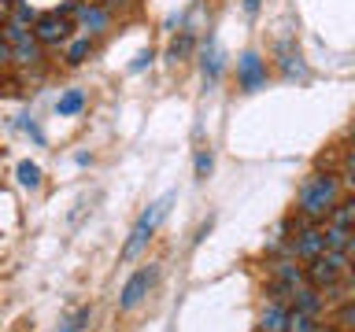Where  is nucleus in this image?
<instances>
[{
    "mask_svg": "<svg viewBox=\"0 0 355 332\" xmlns=\"http://www.w3.org/2000/svg\"><path fill=\"white\" fill-rule=\"evenodd\" d=\"M340 199V177L333 174H307L304 185H300L296 192V214L311 218L315 225H322V221L329 218V210L337 207Z\"/></svg>",
    "mask_w": 355,
    "mask_h": 332,
    "instance_id": "obj_1",
    "label": "nucleus"
},
{
    "mask_svg": "<svg viewBox=\"0 0 355 332\" xmlns=\"http://www.w3.org/2000/svg\"><path fill=\"white\" fill-rule=\"evenodd\" d=\"M171 203H174V192H166L163 199H155V203H148V210L133 221V229H130V240L122 243V262H133L137 255L144 251V243L152 240V232L159 229V221L166 218V210H171Z\"/></svg>",
    "mask_w": 355,
    "mask_h": 332,
    "instance_id": "obj_2",
    "label": "nucleus"
},
{
    "mask_svg": "<svg viewBox=\"0 0 355 332\" xmlns=\"http://www.w3.org/2000/svg\"><path fill=\"white\" fill-rule=\"evenodd\" d=\"M152 284H155V266H144V270L133 273L130 281L122 284V292H119V310L122 314H126V310H137L144 299H148Z\"/></svg>",
    "mask_w": 355,
    "mask_h": 332,
    "instance_id": "obj_3",
    "label": "nucleus"
},
{
    "mask_svg": "<svg viewBox=\"0 0 355 332\" xmlns=\"http://www.w3.org/2000/svg\"><path fill=\"white\" fill-rule=\"evenodd\" d=\"M326 251V232H322V225H307V229H300L293 240L285 243V251L282 255H293V259H318V255Z\"/></svg>",
    "mask_w": 355,
    "mask_h": 332,
    "instance_id": "obj_4",
    "label": "nucleus"
},
{
    "mask_svg": "<svg viewBox=\"0 0 355 332\" xmlns=\"http://www.w3.org/2000/svg\"><path fill=\"white\" fill-rule=\"evenodd\" d=\"M266 59L259 52H244L241 59H237V85H241V93H259V89L266 85Z\"/></svg>",
    "mask_w": 355,
    "mask_h": 332,
    "instance_id": "obj_5",
    "label": "nucleus"
},
{
    "mask_svg": "<svg viewBox=\"0 0 355 332\" xmlns=\"http://www.w3.org/2000/svg\"><path fill=\"white\" fill-rule=\"evenodd\" d=\"M33 37L41 44H63L71 37V19L60 15V11H44V15H37V22H33Z\"/></svg>",
    "mask_w": 355,
    "mask_h": 332,
    "instance_id": "obj_6",
    "label": "nucleus"
},
{
    "mask_svg": "<svg viewBox=\"0 0 355 332\" xmlns=\"http://www.w3.org/2000/svg\"><path fill=\"white\" fill-rule=\"evenodd\" d=\"M270 277L277 284H288V288L307 284V270H304V266H296L293 255H277V259L270 262Z\"/></svg>",
    "mask_w": 355,
    "mask_h": 332,
    "instance_id": "obj_7",
    "label": "nucleus"
},
{
    "mask_svg": "<svg viewBox=\"0 0 355 332\" xmlns=\"http://www.w3.org/2000/svg\"><path fill=\"white\" fill-rule=\"evenodd\" d=\"M74 19H78V26L85 30V37H96V33H104L107 30V8L104 4H78V11H74Z\"/></svg>",
    "mask_w": 355,
    "mask_h": 332,
    "instance_id": "obj_8",
    "label": "nucleus"
},
{
    "mask_svg": "<svg viewBox=\"0 0 355 332\" xmlns=\"http://www.w3.org/2000/svg\"><path fill=\"white\" fill-rule=\"evenodd\" d=\"M304 270H307V284H315L318 292H326L329 284H337V281H340V270H337V266H333V262L326 259V255L311 259V262L304 266Z\"/></svg>",
    "mask_w": 355,
    "mask_h": 332,
    "instance_id": "obj_9",
    "label": "nucleus"
},
{
    "mask_svg": "<svg viewBox=\"0 0 355 332\" xmlns=\"http://www.w3.org/2000/svg\"><path fill=\"white\" fill-rule=\"evenodd\" d=\"M200 66H204V82L215 85L218 74H222V48H218L215 37H207L204 48H200Z\"/></svg>",
    "mask_w": 355,
    "mask_h": 332,
    "instance_id": "obj_10",
    "label": "nucleus"
},
{
    "mask_svg": "<svg viewBox=\"0 0 355 332\" xmlns=\"http://www.w3.org/2000/svg\"><path fill=\"white\" fill-rule=\"evenodd\" d=\"M293 310H304V314L318 317L322 310H326V292H318L315 284H300V288H296V303H293Z\"/></svg>",
    "mask_w": 355,
    "mask_h": 332,
    "instance_id": "obj_11",
    "label": "nucleus"
},
{
    "mask_svg": "<svg viewBox=\"0 0 355 332\" xmlns=\"http://www.w3.org/2000/svg\"><path fill=\"white\" fill-rule=\"evenodd\" d=\"M288 310L293 306H285V303H266L263 306V314H259V332H285L288 329Z\"/></svg>",
    "mask_w": 355,
    "mask_h": 332,
    "instance_id": "obj_12",
    "label": "nucleus"
},
{
    "mask_svg": "<svg viewBox=\"0 0 355 332\" xmlns=\"http://www.w3.org/2000/svg\"><path fill=\"white\" fill-rule=\"evenodd\" d=\"M193 48H196V30H182L171 41V48H166V59H171V63H185L189 55H193Z\"/></svg>",
    "mask_w": 355,
    "mask_h": 332,
    "instance_id": "obj_13",
    "label": "nucleus"
},
{
    "mask_svg": "<svg viewBox=\"0 0 355 332\" xmlns=\"http://www.w3.org/2000/svg\"><path fill=\"white\" fill-rule=\"evenodd\" d=\"M11 63H19V66H37V63H41V41L30 37V41H22V44H11Z\"/></svg>",
    "mask_w": 355,
    "mask_h": 332,
    "instance_id": "obj_14",
    "label": "nucleus"
},
{
    "mask_svg": "<svg viewBox=\"0 0 355 332\" xmlns=\"http://www.w3.org/2000/svg\"><path fill=\"white\" fill-rule=\"evenodd\" d=\"M82 107H85V93H82V89H67V93L55 100V115H60V118H71Z\"/></svg>",
    "mask_w": 355,
    "mask_h": 332,
    "instance_id": "obj_15",
    "label": "nucleus"
},
{
    "mask_svg": "<svg viewBox=\"0 0 355 332\" xmlns=\"http://www.w3.org/2000/svg\"><path fill=\"white\" fill-rule=\"evenodd\" d=\"M326 221H333V225H340V229H352L355 232V196L352 199H337V207L329 210V218Z\"/></svg>",
    "mask_w": 355,
    "mask_h": 332,
    "instance_id": "obj_16",
    "label": "nucleus"
},
{
    "mask_svg": "<svg viewBox=\"0 0 355 332\" xmlns=\"http://www.w3.org/2000/svg\"><path fill=\"white\" fill-rule=\"evenodd\" d=\"M322 232H326V251H344L352 240V229H340L333 221H322Z\"/></svg>",
    "mask_w": 355,
    "mask_h": 332,
    "instance_id": "obj_17",
    "label": "nucleus"
},
{
    "mask_svg": "<svg viewBox=\"0 0 355 332\" xmlns=\"http://www.w3.org/2000/svg\"><path fill=\"white\" fill-rule=\"evenodd\" d=\"M0 37H4L8 44H22V41H30V37H33V30L26 26V22H19V19H8V22H4V30H0Z\"/></svg>",
    "mask_w": 355,
    "mask_h": 332,
    "instance_id": "obj_18",
    "label": "nucleus"
},
{
    "mask_svg": "<svg viewBox=\"0 0 355 332\" xmlns=\"http://www.w3.org/2000/svg\"><path fill=\"white\" fill-rule=\"evenodd\" d=\"M285 332H322L318 317L304 314V310H288V329Z\"/></svg>",
    "mask_w": 355,
    "mask_h": 332,
    "instance_id": "obj_19",
    "label": "nucleus"
},
{
    "mask_svg": "<svg viewBox=\"0 0 355 332\" xmlns=\"http://www.w3.org/2000/svg\"><path fill=\"white\" fill-rule=\"evenodd\" d=\"M15 177H19L22 188H41V166L30 163V159H22V163L15 166Z\"/></svg>",
    "mask_w": 355,
    "mask_h": 332,
    "instance_id": "obj_20",
    "label": "nucleus"
},
{
    "mask_svg": "<svg viewBox=\"0 0 355 332\" xmlns=\"http://www.w3.org/2000/svg\"><path fill=\"white\" fill-rule=\"evenodd\" d=\"M89 55H93V41H89V37H78V41L67 44V63H71V66L85 63Z\"/></svg>",
    "mask_w": 355,
    "mask_h": 332,
    "instance_id": "obj_21",
    "label": "nucleus"
},
{
    "mask_svg": "<svg viewBox=\"0 0 355 332\" xmlns=\"http://www.w3.org/2000/svg\"><path fill=\"white\" fill-rule=\"evenodd\" d=\"M282 66H285V74H288V77H307L304 59H300V52H293L288 44H282Z\"/></svg>",
    "mask_w": 355,
    "mask_h": 332,
    "instance_id": "obj_22",
    "label": "nucleus"
},
{
    "mask_svg": "<svg viewBox=\"0 0 355 332\" xmlns=\"http://www.w3.org/2000/svg\"><path fill=\"white\" fill-rule=\"evenodd\" d=\"M89 317H93V310H89V306H78L74 314L60 325V332H82V329L89 325Z\"/></svg>",
    "mask_w": 355,
    "mask_h": 332,
    "instance_id": "obj_23",
    "label": "nucleus"
},
{
    "mask_svg": "<svg viewBox=\"0 0 355 332\" xmlns=\"http://www.w3.org/2000/svg\"><path fill=\"white\" fill-rule=\"evenodd\" d=\"M340 185L352 188V196H355V151H348L340 163Z\"/></svg>",
    "mask_w": 355,
    "mask_h": 332,
    "instance_id": "obj_24",
    "label": "nucleus"
},
{
    "mask_svg": "<svg viewBox=\"0 0 355 332\" xmlns=\"http://www.w3.org/2000/svg\"><path fill=\"white\" fill-rule=\"evenodd\" d=\"M211 166H215V159H211V148H200V151H196V181H207V177H211Z\"/></svg>",
    "mask_w": 355,
    "mask_h": 332,
    "instance_id": "obj_25",
    "label": "nucleus"
},
{
    "mask_svg": "<svg viewBox=\"0 0 355 332\" xmlns=\"http://www.w3.org/2000/svg\"><path fill=\"white\" fill-rule=\"evenodd\" d=\"M333 321H337L344 332H355V303H344L337 314H333Z\"/></svg>",
    "mask_w": 355,
    "mask_h": 332,
    "instance_id": "obj_26",
    "label": "nucleus"
},
{
    "mask_svg": "<svg viewBox=\"0 0 355 332\" xmlns=\"http://www.w3.org/2000/svg\"><path fill=\"white\" fill-rule=\"evenodd\" d=\"M11 19H19V22H26V26H30V22H37V8L26 4V0H19L15 11H11Z\"/></svg>",
    "mask_w": 355,
    "mask_h": 332,
    "instance_id": "obj_27",
    "label": "nucleus"
},
{
    "mask_svg": "<svg viewBox=\"0 0 355 332\" xmlns=\"http://www.w3.org/2000/svg\"><path fill=\"white\" fill-rule=\"evenodd\" d=\"M152 59H155V55H152V48H144V52L137 55V59L130 63V71H133V74H141V71H144V66H148Z\"/></svg>",
    "mask_w": 355,
    "mask_h": 332,
    "instance_id": "obj_28",
    "label": "nucleus"
},
{
    "mask_svg": "<svg viewBox=\"0 0 355 332\" xmlns=\"http://www.w3.org/2000/svg\"><path fill=\"white\" fill-rule=\"evenodd\" d=\"M8 63H11V44L0 37V66H8Z\"/></svg>",
    "mask_w": 355,
    "mask_h": 332,
    "instance_id": "obj_29",
    "label": "nucleus"
},
{
    "mask_svg": "<svg viewBox=\"0 0 355 332\" xmlns=\"http://www.w3.org/2000/svg\"><path fill=\"white\" fill-rule=\"evenodd\" d=\"M259 11V0H244V15H255Z\"/></svg>",
    "mask_w": 355,
    "mask_h": 332,
    "instance_id": "obj_30",
    "label": "nucleus"
},
{
    "mask_svg": "<svg viewBox=\"0 0 355 332\" xmlns=\"http://www.w3.org/2000/svg\"><path fill=\"white\" fill-rule=\"evenodd\" d=\"M348 277H352V281H355V259H352V266H348Z\"/></svg>",
    "mask_w": 355,
    "mask_h": 332,
    "instance_id": "obj_31",
    "label": "nucleus"
},
{
    "mask_svg": "<svg viewBox=\"0 0 355 332\" xmlns=\"http://www.w3.org/2000/svg\"><path fill=\"white\" fill-rule=\"evenodd\" d=\"M4 22H8V19H0V30H4Z\"/></svg>",
    "mask_w": 355,
    "mask_h": 332,
    "instance_id": "obj_32",
    "label": "nucleus"
}]
</instances>
